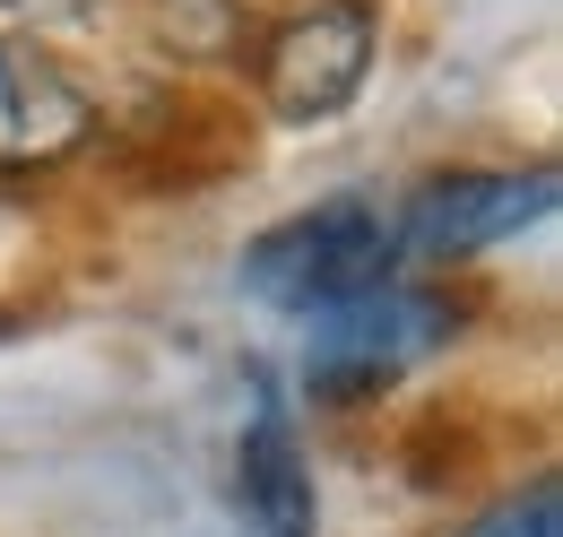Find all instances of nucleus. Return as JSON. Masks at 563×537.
<instances>
[{
	"label": "nucleus",
	"instance_id": "f257e3e1",
	"mask_svg": "<svg viewBox=\"0 0 563 537\" xmlns=\"http://www.w3.org/2000/svg\"><path fill=\"white\" fill-rule=\"evenodd\" d=\"M390 268H399V234H390V217L373 200H321L303 208V217H286L269 226L252 252H243V286L261 295V304H278V313H339L355 295H373V286H390Z\"/></svg>",
	"mask_w": 563,
	"mask_h": 537
},
{
	"label": "nucleus",
	"instance_id": "f03ea898",
	"mask_svg": "<svg viewBox=\"0 0 563 537\" xmlns=\"http://www.w3.org/2000/svg\"><path fill=\"white\" fill-rule=\"evenodd\" d=\"M442 338H451V313H442L433 295L373 286V295H355L339 313H321L312 355H303V382H312L321 399H364V391H382L390 373H408L417 355H433Z\"/></svg>",
	"mask_w": 563,
	"mask_h": 537
},
{
	"label": "nucleus",
	"instance_id": "7ed1b4c3",
	"mask_svg": "<svg viewBox=\"0 0 563 537\" xmlns=\"http://www.w3.org/2000/svg\"><path fill=\"white\" fill-rule=\"evenodd\" d=\"M373 69V9L364 0H303L269 26L261 96L278 122H330Z\"/></svg>",
	"mask_w": 563,
	"mask_h": 537
},
{
	"label": "nucleus",
	"instance_id": "20e7f679",
	"mask_svg": "<svg viewBox=\"0 0 563 537\" xmlns=\"http://www.w3.org/2000/svg\"><path fill=\"white\" fill-rule=\"evenodd\" d=\"M547 208H555V174H442L390 217V234L417 261H468L503 234L538 226Z\"/></svg>",
	"mask_w": 563,
	"mask_h": 537
},
{
	"label": "nucleus",
	"instance_id": "39448f33",
	"mask_svg": "<svg viewBox=\"0 0 563 537\" xmlns=\"http://www.w3.org/2000/svg\"><path fill=\"white\" fill-rule=\"evenodd\" d=\"M87 87L26 35H0V165H53L87 139Z\"/></svg>",
	"mask_w": 563,
	"mask_h": 537
},
{
	"label": "nucleus",
	"instance_id": "423d86ee",
	"mask_svg": "<svg viewBox=\"0 0 563 537\" xmlns=\"http://www.w3.org/2000/svg\"><path fill=\"white\" fill-rule=\"evenodd\" d=\"M234 460H243V469H234V503H243L252 529L261 537H312V512H321V503H312V469H303L286 416H261Z\"/></svg>",
	"mask_w": 563,
	"mask_h": 537
},
{
	"label": "nucleus",
	"instance_id": "0eeeda50",
	"mask_svg": "<svg viewBox=\"0 0 563 537\" xmlns=\"http://www.w3.org/2000/svg\"><path fill=\"white\" fill-rule=\"evenodd\" d=\"M460 537H563L555 529V476H538L529 494H503L494 512H477Z\"/></svg>",
	"mask_w": 563,
	"mask_h": 537
},
{
	"label": "nucleus",
	"instance_id": "6e6552de",
	"mask_svg": "<svg viewBox=\"0 0 563 537\" xmlns=\"http://www.w3.org/2000/svg\"><path fill=\"white\" fill-rule=\"evenodd\" d=\"M96 0H0V18H18V26H62V18H87Z\"/></svg>",
	"mask_w": 563,
	"mask_h": 537
}]
</instances>
